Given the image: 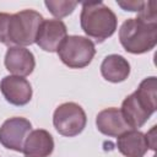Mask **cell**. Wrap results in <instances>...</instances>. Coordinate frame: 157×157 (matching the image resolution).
<instances>
[{
	"mask_svg": "<svg viewBox=\"0 0 157 157\" xmlns=\"http://www.w3.org/2000/svg\"><path fill=\"white\" fill-rule=\"evenodd\" d=\"M117 146L119 152L125 157H144L148 151V145L145 134L131 129L117 137Z\"/></svg>",
	"mask_w": 157,
	"mask_h": 157,
	"instance_id": "4fadbf2b",
	"label": "cell"
},
{
	"mask_svg": "<svg viewBox=\"0 0 157 157\" xmlns=\"http://www.w3.org/2000/svg\"><path fill=\"white\" fill-rule=\"evenodd\" d=\"M86 123L87 118L83 108L74 102H66L58 105L53 114L55 130L66 137H74L81 134Z\"/></svg>",
	"mask_w": 157,
	"mask_h": 157,
	"instance_id": "8992f818",
	"label": "cell"
},
{
	"mask_svg": "<svg viewBox=\"0 0 157 157\" xmlns=\"http://www.w3.org/2000/svg\"><path fill=\"white\" fill-rule=\"evenodd\" d=\"M54 150V140L44 129L32 130L23 145L25 157H49Z\"/></svg>",
	"mask_w": 157,
	"mask_h": 157,
	"instance_id": "7c38bea8",
	"label": "cell"
},
{
	"mask_svg": "<svg viewBox=\"0 0 157 157\" xmlns=\"http://www.w3.org/2000/svg\"><path fill=\"white\" fill-rule=\"evenodd\" d=\"M4 64L5 67L15 76L25 77L33 72L36 60L33 53L29 49L13 45L6 50Z\"/></svg>",
	"mask_w": 157,
	"mask_h": 157,
	"instance_id": "30bf717a",
	"label": "cell"
},
{
	"mask_svg": "<svg viewBox=\"0 0 157 157\" xmlns=\"http://www.w3.org/2000/svg\"><path fill=\"white\" fill-rule=\"evenodd\" d=\"M101 74L109 82H123L130 75V64L124 56L110 54L103 59L101 64Z\"/></svg>",
	"mask_w": 157,
	"mask_h": 157,
	"instance_id": "5bb4252c",
	"label": "cell"
},
{
	"mask_svg": "<svg viewBox=\"0 0 157 157\" xmlns=\"http://www.w3.org/2000/svg\"><path fill=\"white\" fill-rule=\"evenodd\" d=\"M31 131L32 124L26 118H9L0 126V144L9 150L22 152L25 141Z\"/></svg>",
	"mask_w": 157,
	"mask_h": 157,
	"instance_id": "52a82bcc",
	"label": "cell"
},
{
	"mask_svg": "<svg viewBox=\"0 0 157 157\" xmlns=\"http://www.w3.org/2000/svg\"><path fill=\"white\" fill-rule=\"evenodd\" d=\"M94 54V43L82 36H67L58 49L59 59L70 69L88 66Z\"/></svg>",
	"mask_w": 157,
	"mask_h": 157,
	"instance_id": "5b68a950",
	"label": "cell"
},
{
	"mask_svg": "<svg viewBox=\"0 0 157 157\" xmlns=\"http://www.w3.org/2000/svg\"><path fill=\"white\" fill-rule=\"evenodd\" d=\"M10 13L6 12H0V42L5 45H9V39H7V29H9V20H10Z\"/></svg>",
	"mask_w": 157,
	"mask_h": 157,
	"instance_id": "e0dca14e",
	"label": "cell"
},
{
	"mask_svg": "<svg viewBox=\"0 0 157 157\" xmlns=\"http://www.w3.org/2000/svg\"><path fill=\"white\" fill-rule=\"evenodd\" d=\"M44 5L49 10V12L59 18H63L65 16H69L74 12L76 6L78 5L77 1H69V0H47L44 1Z\"/></svg>",
	"mask_w": 157,
	"mask_h": 157,
	"instance_id": "9a60e30c",
	"label": "cell"
},
{
	"mask_svg": "<svg viewBox=\"0 0 157 157\" xmlns=\"http://www.w3.org/2000/svg\"><path fill=\"white\" fill-rule=\"evenodd\" d=\"M96 125L99 132L110 137H118L125 131L131 130L125 121L121 110L115 107L101 110L96 117Z\"/></svg>",
	"mask_w": 157,
	"mask_h": 157,
	"instance_id": "8fae6325",
	"label": "cell"
},
{
	"mask_svg": "<svg viewBox=\"0 0 157 157\" xmlns=\"http://www.w3.org/2000/svg\"><path fill=\"white\" fill-rule=\"evenodd\" d=\"M137 18L148 23H157V2L151 1H144L142 7L137 12Z\"/></svg>",
	"mask_w": 157,
	"mask_h": 157,
	"instance_id": "2e32d148",
	"label": "cell"
},
{
	"mask_svg": "<svg viewBox=\"0 0 157 157\" xmlns=\"http://www.w3.org/2000/svg\"><path fill=\"white\" fill-rule=\"evenodd\" d=\"M157 80L155 76L144 78L135 92L121 103V114L131 129L141 128L156 112Z\"/></svg>",
	"mask_w": 157,
	"mask_h": 157,
	"instance_id": "6da1fadb",
	"label": "cell"
},
{
	"mask_svg": "<svg viewBox=\"0 0 157 157\" xmlns=\"http://www.w3.org/2000/svg\"><path fill=\"white\" fill-rule=\"evenodd\" d=\"M43 16L32 9H26L12 13L9 20L7 39L9 45L26 47L36 43L39 27L43 22Z\"/></svg>",
	"mask_w": 157,
	"mask_h": 157,
	"instance_id": "277c9868",
	"label": "cell"
},
{
	"mask_svg": "<svg viewBox=\"0 0 157 157\" xmlns=\"http://www.w3.org/2000/svg\"><path fill=\"white\" fill-rule=\"evenodd\" d=\"M80 23L90 38L101 43L114 34L118 20L115 13L102 1H86L82 2Z\"/></svg>",
	"mask_w": 157,
	"mask_h": 157,
	"instance_id": "7a4b0ae2",
	"label": "cell"
},
{
	"mask_svg": "<svg viewBox=\"0 0 157 157\" xmlns=\"http://www.w3.org/2000/svg\"><path fill=\"white\" fill-rule=\"evenodd\" d=\"M66 37L67 29L61 20H43L36 38V43L44 52L54 53L58 52L59 47Z\"/></svg>",
	"mask_w": 157,
	"mask_h": 157,
	"instance_id": "ba28073f",
	"label": "cell"
},
{
	"mask_svg": "<svg viewBox=\"0 0 157 157\" xmlns=\"http://www.w3.org/2000/svg\"><path fill=\"white\" fill-rule=\"evenodd\" d=\"M117 4L125 11H135L139 12L142 7L144 1H136V0H128V1H117Z\"/></svg>",
	"mask_w": 157,
	"mask_h": 157,
	"instance_id": "ac0fdd59",
	"label": "cell"
},
{
	"mask_svg": "<svg viewBox=\"0 0 157 157\" xmlns=\"http://www.w3.org/2000/svg\"><path fill=\"white\" fill-rule=\"evenodd\" d=\"M0 91L10 104L17 107L26 105L32 98V86L21 76H5L0 81Z\"/></svg>",
	"mask_w": 157,
	"mask_h": 157,
	"instance_id": "9c48e42d",
	"label": "cell"
},
{
	"mask_svg": "<svg viewBox=\"0 0 157 157\" xmlns=\"http://www.w3.org/2000/svg\"><path fill=\"white\" fill-rule=\"evenodd\" d=\"M156 125L151 128L150 131H147V134H145V137H146V141H147V145H148V148L151 150H156Z\"/></svg>",
	"mask_w": 157,
	"mask_h": 157,
	"instance_id": "d6986e66",
	"label": "cell"
},
{
	"mask_svg": "<svg viewBox=\"0 0 157 157\" xmlns=\"http://www.w3.org/2000/svg\"><path fill=\"white\" fill-rule=\"evenodd\" d=\"M119 40L131 54L147 53L157 44V23H148L137 17L128 18L120 26Z\"/></svg>",
	"mask_w": 157,
	"mask_h": 157,
	"instance_id": "3957f363",
	"label": "cell"
}]
</instances>
